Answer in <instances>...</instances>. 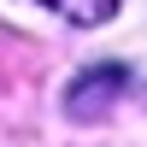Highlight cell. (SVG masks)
Segmentation results:
<instances>
[{
    "instance_id": "6da1fadb",
    "label": "cell",
    "mask_w": 147,
    "mask_h": 147,
    "mask_svg": "<svg viewBox=\"0 0 147 147\" xmlns=\"http://www.w3.org/2000/svg\"><path fill=\"white\" fill-rule=\"evenodd\" d=\"M124 82H129L124 65H94V71H82V77L65 88V112H71V118H100L106 106L124 94Z\"/></svg>"
},
{
    "instance_id": "7a4b0ae2",
    "label": "cell",
    "mask_w": 147,
    "mask_h": 147,
    "mask_svg": "<svg viewBox=\"0 0 147 147\" xmlns=\"http://www.w3.org/2000/svg\"><path fill=\"white\" fill-rule=\"evenodd\" d=\"M35 6H47V12H59V18H71V24H106L118 12V0H35Z\"/></svg>"
}]
</instances>
